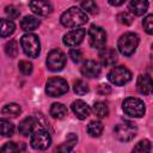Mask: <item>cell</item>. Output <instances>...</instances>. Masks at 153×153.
I'll return each mask as SVG.
<instances>
[{
	"label": "cell",
	"instance_id": "obj_1",
	"mask_svg": "<svg viewBox=\"0 0 153 153\" xmlns=\"http://www.w3.org/2000/svg\"><path fill=\"white\" fill-rule=\"evenodd\" d=\"M88 20L86 12L78 7H71L65 11L60 18V22L66 27H79L86 24Z\"/></svg>",
	"mask_w": 153,
	"mask_h": 153
},
{
	"label": "cell",
	"instance_id": "obj_2",
	"mask_svg": "<svg viewBox=\"0 0 153 153\" xmlns=\"http://www.w3.org/2000/svg\"><path fill=\"white\" fill-rule=\"evenodd\" d=\"M139 45V36L134 32H127L122 35L117 42L118 51L124 56H130L135 53Z\"/></svg>",
	"mask_w": 153,
	"mask_h": 153
},
{
	"label": "cell",
	"instance_id": "obj_3",
	"mask_svg": "<svg viewBox=\"0 0 153 153\" xmlns=\"http://www.w3.org/2000/svg\"><path fill=\"white\" fill-rule=\"evenodd\" d=\"M22 48L29 57H37L41 51V43L36 35L25 33L20 39Z\"/></svg>",
	"mask_w": 153,
	"mask_h": 153
},
{
	"label": "cell",
	"instance_id": "obj_4",
	"mask_svg": "<svg viewBox=\"0 0 153 153\" xmlns=\"http://www.w3.org/2000/svg\"><path fill=\"white\" fill-rule=\"evenodd\" d=\"M122 109L128 116H131V117H142L146 111L145 103L141 99L134 98V97H129L124 99L122 104Z\"/></svg>",
	"mask_w": 153,
	"mask_h": 153
},
{
	"label": "cell",
	"instance_id": "obj_5",
	"mask_svg": "<svg viewBox=\"0 0 153 153\" xmlns=\"http://www.w3.org/2000/svg\"><path fill=\"white\" fill-rule=\"evenodd\" d=\"M136 133H137L136 126L129 121L121 122L115 127V136L122 142H128L133 140L136 136Z\"/></svg>",
	"mask_w": 153,
	"mask_h": 153
},
{
	"label": "cell",
	"instance_id": "obj_6",
	"mask_svg": "<svg viewBox=\"0 0 153 153\" xmlns=\"http://www.w3.org/2000/svg\"><path fill=\"white\" fill-rule=\"evenodd\" d=\"M108 79L111 84H114L116 86H122L131 80V73L128 68H126L123 66H117V67H114L109 72Z\"/></svg>",
	"mask_w": 153,
	"mask_h": 153
},
{
	"label": "cell",
	"instance_id": "obj_7",
	"mask_svg": "<svg viewBox=\"0 0 153 153\" xmlns=\"http://www.w3.org/2000/svg\"><path fill=\"white\" fill-rule=\"evenodd\" d=\"M67 91H68V84L62 78L54 76L47 81L45 92L50 97H60V96L65 94Z\"/></svg>",
	"mask_w": 153,
	"mask_h": 153
},
{
	"label": "cell",
	"instance_id": "obj_8",
	"mask_svg": "<svg viewBox=\"0 0 153 153\" xmlns=\"http://www.w3.org/2000/svg\"><path fill=\"white\" fill-rule=\"evenodd\" d=\"M50 143H51V137L47 130L38 129L36 131H32L31 140H30V145L32 148L43 151V149H47L50 146Z\"/></svg>",
	"mask_w": 153,
	"mask_h": 153
},
{
	"label": "cell",
	"instance_id": "obj_9",
	"mask_svg": "<svg viewBox=\"0 0 153 153\" xmlns=\"http://www.w3.org/2000/svg\"><path fill=\"white\" fill-rule=\"evenodd\" d=\"M66 60H67V57H66V55L61 50L54 49V50H51L48 54V57H47V67L51 72H59V71H61L65 67Z\"/></svg>",
	"mask_w": 153,
	"mask_h": 153
},
{
	"label": "cell",
	"instance_id": "obj_10",
	"mask_svg": "<svg viewBox=\"0 0 153 153\" xmlns=\"http://www.w3.org/2000/svg\"><path fill=\"white\" fill-rule=\"evenodd\" d=\"M88 41L92 48L102 49L106 42V32L100 26L92 25L88 30Z\"/></svg>",
	"mask_w": 153,
	"mask_h": 153
},
{
	"label": "cell",
	"instance_id": "obj_11",
	"mask_svg": "<svg viewBox=\"0 0 153 153\" xmlns=\"http://www.w3.org/2000/svg\"><path fill=\"white\" fill-rule=\"evenodd\" d=\"M85 37V30L84 29H73L72 31L67 32L63 36V44L67 47H76L82 42Z\"/></svg>",
	"mask_w": 153,
	"mask_h": 153
},
{
	"label": "cell",
	"instance_id": "obj_12",
	"mask_svg": "<svg viewBox=\"0 0 153 153\" xmlns=\"http://www.w3.org/2000/svg\"><path fill=\"white\" fill-rule=\"evenodd\" d=\"M29 6L38 16H49L53 12V6L48 0H31Z\"/></svg>",
	"mask_w": 153,
	"mask_h": 153
},
{
	"label": "cell",
	"instance_id": "obj_13",
	"mask_svg": "<svg viewBox=\"0 0 153 153\" xmlns=\"http://www.w3.org/2000/svg\"><path fill=\"white\" fill-rule=\"evenodd\" d=\"M99 59L103 66L105 67H110L114 66L117 61V54L115 51V49L112 48H102L99 51Z\"/></svg>",
	"mask_w": 153,
	"mask_h": 153
},
{
	"label": "cell",
	"instance_id": "obj_14",
	"mask_svg": "<svg viewBox=\"0 0 153 153\" xmlns=\"http://www.w3.org/2000/svg\"><path fill=\"white\" fill-rule=\"evenodd\" d=\"M100 73V66L93 60H87L81 67V74L86 78H96Z\"/></svg>",
	"mask_w": 153,
	"mask_h": 153
},
{
	"label": "cell",
	"instance_id": "obj_15",
	"mask_svg": "<svg viewBox=\"0 0 153 153\" xmlns=\"http://www.w3.org/2000/svg\"><path fill=\"white\" fill-rule=\"evenodd\" d=\"M72 110L79 120H85L86 117L90 116V112H91L90 106L84 100H80V99L72 103Z\"/></svg>",
	"mask_w": 153,
	"mask_h": 153
},
{
	"label": "cell",
	"instance_id": "obj_16",
	"mask_svg": "<svg viewBox=\"0 0 153 153\" xmlns=\"http://www.w3.org/2000/svg\"><path fill=\"white\" fill-rule=\"evenodd\" d=\"M37 122H38V121H37L35 117H26V118H24V120L19 123V126H18L19 133H20L23 136H29V135L32 134V131L35 130Z\"/></svg>",
	"mask_w": 153,
	"mask_h": 153
},
{
	"label": "cell",
	"instance_id": "obj_17",
	"mask_svg": "<svg viewBox=\"0 0 153 153\" xmlns=\"http://www.w3.org/2000/svg\"><path fill=\"white\" fill-rule=\"evenodd\" d=\"M137 91L142 94H149L152 92V79L148 74H141L137 78L136 82Z\"/></svg>",
	"mask_w": 153,
	"mask_h": 153
},
{
	"label": "cell",
	"instance_id": "obj_18",
	"mask_svg": "<svg viewBox=\"0 0 153 153\" xmlns=\"http://www.w3.org/2000/svg\"><path fill=\"white\" fill-rule=\"evenodd\" d=\"M129 10L135 16H142L148 10V1L147 0H130Z\"/></svg>",
	"mask_w": 153,
	"mask_h": 153
},
{
	"label": "cell",
	"instance_id": "obj_19",
	"mask_svg": "<svg viewBox=\"0 0 153 153\" xmlns=\"http://www.w3.org/2000/svg\"><path fill=\"white\" fill-rule=\"evenodd\" d=\"M39 24H41L39 19L33 16H26L20 22V26L25 31H33L39 26Z\"/></svg>",
	"mask_w": 153,
	"mask_h": 153
},
{
	"label": "cell",
	"instance_id": "obj_20",
	"mask_svg": "<svg viewBox=\"0 0 153 153\" xmlns=\"http://www.w3.org/2000/svg\"><path fill=\"white\" fill-rule=\"evenodd\" d=\"M16 25L10 19L0 18V37H8L14 32Z\"/></svg>",
	"mask_w": 153,
	"mask_h": 153
},
{
	"label": "cell",
	"instance_id": "obj_21",
	"mask_svg": "<svg viewBox=\"0 0 153 153\" xmlns=\"http://www.w3.org/2000/svg\"><path fill=\"white\" fill-rule=\"evenodd\" d=\"M50 115L56 120H62L67 115V108L61 103H54L50 108Z\"/></svg>",
	"mask_w": 153,
	"mask_h": 153
},
{
	"label": "cell",
	"instance_id": "obj_22",
	"mask_svg": "<svg viewBox=\"0 0 153 153\" xmlns=\"http://www.w3.org/2000/svg\"><path fill=\"white\" fill-rule=\"evenodd\" d=\"M14 133V126L5 118H0V136H12Z\"/></svg>",
	"mask_w": 153,
	"mask_h": 153
},
{
	"label": "cell",
	"instance_id": "obj_23",
	"mask_svg": "<svg viewBox=\"0 0 153 153\" xmlns=\"http://www.w3.org/2000/svg\"><path fill=\"white\" fill-rule=\"evenodd\" d=\"M87 133L92 137H98L103 133V124L99 121H92L87 126Z\"/></svg>",
	"mask_w": 153,
	"mask_h": 153
},
{
	"label": "cell",
	"instance_id": "obj_24",
	"mask_svg": "<svg viewBox=\"0 0 153 153\" xmlns=\"http://www.w3.org/2000/svg\"><path fill=\"white\" fill-rule=\"evenodd\" d=\"M20 112H22V109L16 103H10V104L5 105L2 108V110H1V114L2 115H5V116H13V117L14 116H18Z\"/></svg>",
	"mask_w": 153,
	"mask_h": 153
},
{
	"label": "cell",
	"instance_id": "obj_25",
	"mask_svg": "<svg viewBox=\"0 0 153 153\" xmlns=\"http://www.w3.org/2000/svg\"><path fill=\"white\" fill-rule=\"evenodd\" d=\"M93 112L96 116H98L99 118H103V117H106L108 114H109V108L105 103L103 102H96L93 104Z\"/></svg>",
	"mask_w": 153,
	"mask_h": 153
},
{
	"label": "cell",
	"instance_id": "obj_26",
	"mask_svg": "<svg viewBox=\"0 0 153 153\" xmlns=\"http://www.w3.org/2000/svg\"><path fill=\"white\" fill-rule=\"evenodd\" d=\"M5 53L10 57H16L18 55V44H17V42L13 41V39L7 42L6 45H5Z\"/></svg>",
	"mask_w": 153,
	"mask_h": 153
},
{
	"label": "cell",
	"instance_id": "obj_27",
	"mask_svg": "<svg viewBox=\"0 0 153 153\" xmlns=\"http://www.w3.org/2000/svg\"><path fill=\"white\" fill-rule=\"evenodd\" d=\"M73 90L76 94L79 96H84L88 92V85L86 84V81L84 80H76L74 82V86H73Z\"/></svg>",
	"mask_w": 153,
	"mask_h": 153
},
{
	"label": "cell",
	"instance_id": "obj_28",
	"mask_svg": "<svg viewBox=\"0 0 153 153\" xmlns=\"http://www.w3.org/2000/svg\"><path fill=\"white\" fill-rule=\"evenodd\" d=\"M81 7H82V11L87 12V13L94 14L98 12V6L93 0H84L81 4Z\"/></svg>",
	"mask_w": 153,
	"mask_h": 153
},
{
	"label": "cell",
	"instance_id": "obj_29",
	"mask_svg": "<svg viewBox=\"0 0 153 153\" xmlns=\"http://www.w3.org/2000/svg\"><path fill=\"white\" fill-rule=\"evenodd\" d=\"M23 149H25V146L23 143H22V146H19L16 142H7V143H5V146L1 147V152H8V153L18 152V151H23Z\"/></svg>",
	"mask_w": 153,
	"mask_h": 153
},
{
	"label": "cell",
	"instance_id": "obj_30",
	"mask_svg": "<svg viewBox=\"0 0 153 153\" xmlns=\"http://www.w3.org/2000/svg\"><path fill=\"white\" fill-rule=\"evenodd\" d=\"M133 151L134 152H151L152 151V145L148 140H142L134 147Z\"/></svg>",
	"mask_w": 153,
	"mask_h": 153
},
{
	"label": "cell",
	"instance_id": "obj_31",
	"mask_svg": "<svg viewBox=\"0 0 153 153\" xmlns=\"http://www.w3.org/2000/svg\"><path fill=\"white\" fill-rule=\"evenodd\" d=\"M18 67H19V71H20L23 74H25V75H29V74H31V72H32V63L29 62V61H25V60L19 61Z\"/></svg>",
	"mask_w": 153,
	"mask_h": 153
},
{
	"label": "cell",
	"instance_id": "obj_32",
	"mask_svg": "<svg viewBox=\"0 0 153 153\" xmlns=\"http://www.w3.org/2000/svg\"><path fill=\"white\" fill-rule=\"evenodd\" d=\"M117 20L123 25H130L133 23V17L127 12H121L117 14Z\"/></svg>",
	"mask_w": 153,
	"mask_h": 153
},
{
	"label": "cell",
	"instance_id": "obj_33",
	"mask_svg": "<svg viewBox=\"0 0 153 153\" xmlns=\"http://www.w3.org/2000/svg\"><path fill=\"white\" fill-rule=\"evenodd\" d=\"M69 57L72 59V61H73V62L79 63V62L82 60L84 55H82V53H81V50H80V49L75 48V49H71V50H69Z\"/></svg>",
	"mask_w": 153,
	"mask_h": 153
},
{
	"label": "cell",
	"instance_id": "obj_34",
	"mask_svg": "<svg viewBox=\"0 0 153 153\" xmlns=\"http://www.w3.org/2000/svg\"><path fill=\"white\" fill-rule=\"evenodd\" d=\"M143 27L146 30L147 33H153V16L148 14L145 19H143Z\"/></svg>",
	"mask_w": 153,
	"mask_h": 153
},
{
	"label": "cell",
	"instance_id": "obj_35",
	"mask_svg": "<svg viewBox=\"0 0 153 153\" xmlns=\"http://www.w3.org/2000/svg\"><path fill=\"white\" fill-rule=\"evenodd\" d=\"M5 12H6V14L10 17V19H16V18L19 17V10H18L16 6H13V5L7 6V7L5 8Z\"/></svg>",
	"mask_w": 153,
	"mask_h": 153
},
{
	"label": "cell",
	"instance_id": "obj_36",
	"mask_svg": "<svg viewBox=\"0 0 153 153\" xmlns=\"http://www.w3.org/2000/svg\"><path fill=\"white\" fill-rule=\"evenodd\" d=\"M97 92H98L99 94H103V96H104V94H108V93L111 92V87H110L109 85H106V84H102V85L98 86Z\"/></svg>",
	"mask_w": 153,
	"mask_h": 153
},
{
	"label": "cell",
	"instance_id": "obj_37",
	"mask_svg": "<svg viewBox=\"0 0 153 153\" xmlns=\"http://www.w3.org/2000/svg\"><path fill=\"white\" fill-rule=\"evenodd\" d=\"M76 141H78V137L73 134V133H71V134H68V136H67V141H66V143L73 149V147H74V145L76 143Z\"/></svg>",
	"mask_w": 153,
	"mask_h": 153
},
{
	"label": "cell",
	"instance_id": "obj_38",
	"mask_svg": "<svg viewBox=\"0 0 153 153\" xmlns=\"http://www.w3.org/2000/svg\"><path fill=\"white\" fill-rule=\"evenodd\" d=\"M127 0H109V4L112 6H120L122 4H124Z\"/></svg>",
	"mask_w": 153,
	"mask_h": 153
}]
</instances>
